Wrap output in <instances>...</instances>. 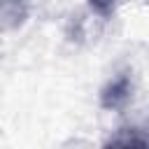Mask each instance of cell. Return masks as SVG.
I'll list each match as a JSON object with an SVG mask.
<instances>
[{"label": "cell", "instance_id": "obj_1", "mask_svg": "<svg viewBox=\"0 0 149 149\" xmlns=\"http://www.w3.org/2000/svg\"><path fill=\"white\" fill-rule=\"evenodd\" d=\"M130 98V77L128 74H119L116 79H112L102 93H100V105L105 109H119L128 102Z\"/></svg>", "mask_w": 149, "mask_h": 149}, {"label": "cell", "instance_id": "obj_2", "mask_svg": "<svg viewBox=\"0 0 149 149\" xmlns=\"http://www.w3.org/2000/svg\"><path fill=\"white\" fill-rule=\"evenodd\" d=\"M105 149H149V144L135 128H121L107 140Z\"/></svg>", "mask_w": 149, "mask_h": 149}, {"label": "cell", "instance_id": "obj_3", "mask_svg": "<svg viewBox=\"0 0 149 149\" xmlns=\"http://www.w3.org/2000/svg\"><path fill=\"white\" fill-rule=\"evenodd\" d=\"M86 2H88V7H91L98 16H102V19H109L112 12H114V5H116V0H86Z\"/></svg>", "mask_w": 149, "mask_h": 149}]
</instances>
